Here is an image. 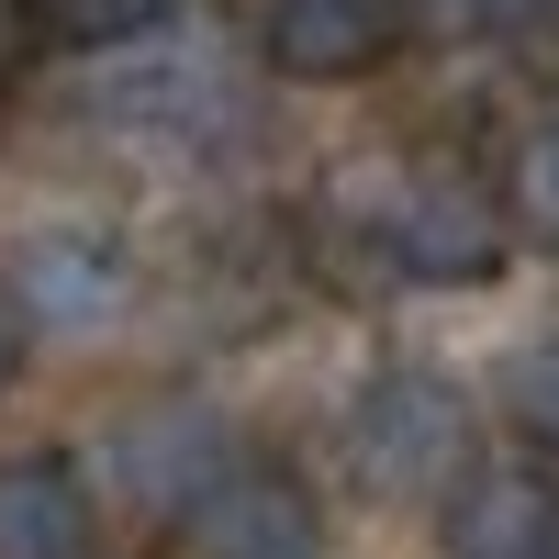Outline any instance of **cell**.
Here are the masks:
<instances>
[{"instance_id":"7a4b0ae2","label":"cell","mask_w":559,"mask_h":559,"mask_svg":"<svg viewBox=\"0 0 559 559\" xmlns=\"http://www.w3.org/2000/svg\"><path fill=\"white\" fill-rule=\"evenodd\" d=\"M503 236H515V213H503L471 168H403L381 179V202H369V247H381L392 280H426V292H471V280L503 269Z\"/></svg>"},{"instance_id":"6da1fadb","label":"cell","mask_w":559,"mask_h":559,"mask_svg":"<svg viewBox=\"0 0 559 559\" xmlns=\"http://www.w3.org/2000/svg\"><path fill=\"white\" fill-rule=\"evenodd\" d=\"M471 392L448 381V369L403 358V369H369L358 403H347V471L369 492H459V471H471Z\"/></svg>"},{"instance_id":"52a82bcc","label":"cell","mask_w":559,"mask_h":559,"mask_svg":"<svg viewBox=\"0 0 559 559\" xmlns=\"http://www.w3.org/2000/svg\"><path fill=\"white\" fill-rule=\"evenodd\" d=\"M12 292H23L34 324H57V336H68V324H102V313L123 302V258H112L102 236H34Z\"/></svg>"},{"instance_id":"7c38bea8","label":"cell","mask_w":559,"mask_h":559,"mask_svg":"<svg viewBox=\"0 0 559 559\" xmlns=\"http://www.w3.org/2000/svg\"><path fill=\"white\" fill-rule=\"evenodd\" d=\"M537 559H559V548H537Z\"/></svg>"},{"instance_id":"3957f363","label":"cell","mask_w":559,"mask_h":559,"mask_svg":"<svg viewBox=\"0 0 559 559\" xmlns=\"http://www.w3.org/2000/svg\"><path fill=\"white\" fill-rule=\"evenodd\" d=\"M179 537H191V559H324L313 492L292 471H258V459H236V471L179 515Z\"/></svg>"},{"instance_id":"277c9868","label":"cell","mask_w":559,"mask_h":559,"mask_svg":"<svg viewBox=\"0 0 559 559\" xmlns=\"http://www.w3.org/2000/svg\"><path fill=\"white\" fill-rule=\"evenodd\" d=\"M437 548L448 559H537V548H559V481L537 459H471L459 492L437 503Z\"/></svg>"},{"instance_id":"9c48e42d","label":"cell","mask_w":559,"mask_h":559,"mask_svg":"<svg viewBox=\"0 0 559 559\" xmlns=\"http://www.w3.org/2000/svg\"><path fill=\"white\" fill-rule=\"evenodd\" d=\"M503 213H515L526 247H559V112L526 134L515 157H503Z\"/></svg>"},{"instance_id":"8992f818","label":"cell","mask_w":559,"mask_h":559,"mask_svg":"<svg viewBox=\"0 0 559 559\" xmlns=\"http://www.w3.org/2000/svg\"><path fill=\"white\" fill-rule=\"evenodd\" d=\"M90 481L68 448H23L0 459V559H90Z\"/></svg>"},{"instance_id":"8fae6325","label":"cell","mask_w":559,"mask_h":559,"mask_svg":"<svg viewBox=\"0 0 559 559\" xmlns=\"http://www.w3.org/2000/svg\"><path fill=\"white\" fill-rule=\"evenodd\" d=\"M23 347H34V313H23V292L0 280V392L23 381Z\"/></svg>"},{"instance_id":"5b68a950","label":"cell","mask_w":559,"mask_h":559,"mask_svg":"<svg viewBox=\"0 0 559 559\" xmlns=\"http://www.w3.org/2000/svg\"><path fill=\"white\" fill-rule=\"evenodd\" d=\"M414 34L403 0H269L258 12V45L280 79H369Z\"/></svg>"},{"instance_id":"ba28073f","label":"cell","mask_w":559,"mask_h":559,"mask_svg":"<svg viewBox=\"0 0 559 559\" xmlns=\"http://www.w3.org/2000/svg\"><path fill=\"white\" fill-rule=\"evenodd\" d=\"M34 12H45V34H57V45H90V57H112V45L168 34L179 0H34Z\"/></svg>"},{"instance_id":"30bf717a","label":"cell","mask_w":559,"mask_h":559,"mask_svg":"<svg viewBox=\"0 0 559 559\" xmlns=\"http://www.w3.org/2000/svg\"><path fill=\"white\" fill-rule=\"evenodd\" d=\"M503 414H515L537 448H559V336L515 347V369H503Z\"/></svg>"}]
</instances>
